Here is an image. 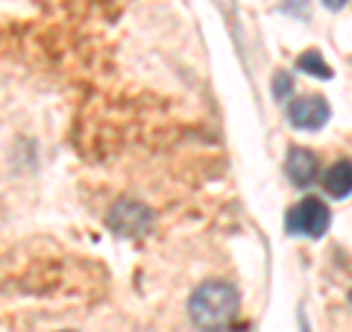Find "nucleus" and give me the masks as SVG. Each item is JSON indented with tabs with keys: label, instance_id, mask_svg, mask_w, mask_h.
<instances>
[{
	"label": "nucleus",
	"instance_id": "1",
	"mask_svg": "<svg viewBox=\"0 0 352 332\" xmlns=\"http://www.w3.org/2000/svg\"><path fill=\"white\" fill-rule=\"evenodd\" d=\"M191 324L200 332H229L238 318V291L229 282L208 280L188 300Z\"/></svg>",
	"mask_w": 352,
	"mask_h": 332
},
{
	"label": "nucleus",
	"instance_id": "2",
	"mask_svg": "<svg viewBox=\"0 0 352 332\" xmlns=\"http://www.w3.org/2000/svg\"><path fill=\"white\" fill-rule=\"evenodd\" d=\"M329 224H332V212L320 197H302L300 203L288 209V218H285V229L302 238H320Z\"/></svg>",
	"mask_w": 352,
	"mask_h": 332
},
{
	"label": "nucleus",
	"instance_id": "3",
	"mask_svg": "<svg viewBox=\"0 0 352 332\" xmlns=\"http://www.w3.org/2000/svg\"><path fill=\"white\" fill-rule=\"evenodd\" d=\"M106 227L118 238H141L153 227V212L138 200H118L106 215Z\"/></svg>",
	"mask_w": 352,
	"mask_h": 332
},
{
	"label": "nucleus",
	"instance_id": "4",
	"mask_svg": "<svg viewBox=\"0 0 352 332\" xmlns=\"http://www.w3.org/2000/svg\"><path fill=\"white\" fill-rule=\"evenodd\" d=\"M288 118L296 129L317 132V129L326 127L329 118H332V106H329L326 97H320V94H302V97H294L288 103Z\"/></svg>",
	"mask_w": 352,
	"mask_h": 332
},
{
	"label": "nucleus",
	"instance_id": "5",
	"mask_svg": "<svg viewBox=\"0 0 352 332\" xmlns=\"http://www.w3.org/2000/svg\"><path fill=\"white\" fill-rule=\"evenodd\" d=\"M317 171H320V162L311 150L305 147H291L288 156H285V174H288V180L300 188H308L314 180H317Z\"/></svg>",
	"mask_w": 352,
	"mask_h": 332
},
{
	"label": "nucleus",
	"instance_id": "6",
	"mask_svg": "<svg viewBox=\"0 0 352 332\" xmlns=\"http://www.w3.org/2000/svg\"><path fill=\"white\" fill-rule=\"evenodd\" d=\"M323 188L329 191V197H338V200L349 197L352 194V159H338L323 174Z\"/></svg>",
	"mask_w": 352,
	"mask_h": 332
},
{
	"label": "nucleus",
	"instance_id": "7",
	"mask_svg": "<svg viewBox=\"0 0 352 332\" xmlns=\"http://www.w3.org/2000/svg\"><path fill=\"white\" fill-rule=\"evenodd\" d=\"M296 68L305 71V74H311V76H320V80H329V76H332V68H329V62H326L317 50H305L302 56L296 59Z\"/></svg>",
	"mask_w": 352,
	"mask_h": 332
},
{
	"label": "nucleus",
	"instance_id": "8",
	"mask_svg": "<svg viewBox=\"0 0 352 332\" xmlns=\"http://www.w3.org/2000/svg\"><path fill=\"white\" fill-rule=\"evenodd\" d=\"M273 94H276V101H288L294 94V76L291 74H276V80H273Z\"/></svg>",
	"mask_w": 352,
	"mask_h": 332
},
{
	"label": "nucleus",
	"instance_id": "9",
	"mask_svg": "<svg viewBox=\"0 0 352 332\" xmlns=\"http://www.w3.org/2000/svg\"><path fill=\"white\" fill-rule=\"evenodd\" d=\"M346 3H349V0H323V6L332 9V12H335V9H344Z\"/></svg>",
	"mask_w": 352,
	"mask_h": 332
},
{
	"label": "nucleus",
	"instance_id": "10",
	"mask_svg": "<svg viewBox=\"0 0 352 332\" xmlns=\"http://www.w3.org/2000/svg\"><path fill=\"white\" fill-rule=\"evenodd\" d=\"M349 303H352V291H349Z\"/></svg>",
	"mask_w": 352,
	"mask_h": 332
}]
</instances>
